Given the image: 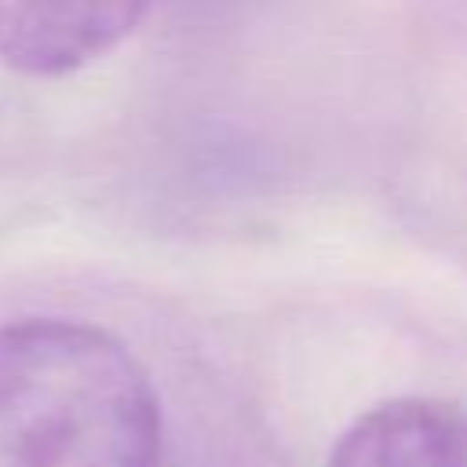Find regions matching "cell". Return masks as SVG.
Returning a JSON list of instances; mask_svg holds the SVG:
<instances>
[{"label": "cell", "instance_id": "1", "mask_svg": "<svg viewBox=\"0 0 467 467\" xmlns=\"http://www.w3.org/2000/svg\"><path fill=\"white\" fill-rule=\"evenodd\" d=\"M161 405L139 358L69 317L0 325V467H157Z\"/></svg>", "mask_w": 467, "mask_h": 467}, {"label": "cell", "instance_id": "3", "mask_svg": "<svg viewBox=\"0 0 467 467\" xmlns=\"http://www.w3.org/2000/svg\"><path fill=\"white\" fill-rule=\"evenodd\" d=\"M328 467H467V416L427 398H394L358 416Z\"/></svg>", "mask_w": 467, "mask_h": 467}, {"label": "cell", "instance_id": "2", "mask_svg": "<svg viewBox=\"0 0 467 467\" xmlns=\"http://www.w3.org/2000/svg\"><path fill=\"white\" fill-rule=\"evenodd\" d=\"M150 0H0V62L22 77H69L135 33Z\"/></svg>", "mask_w": 467, "mask_h": 467}]
</instances>
